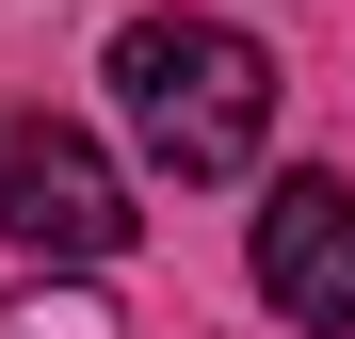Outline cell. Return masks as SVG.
I'll return each instance as SVG.
<instances>
[{"instance_id":"obj_1","label":"cell","mask_w":355,"mask_h":339,"mask_svg":"<svg viewBox=\"0 0 355 339\" xmlns=\"http://www.w3.org/2000/svg\"><path fill=\"white\" fill-rule=\"evenodd\" d=\"M113 113L162 178H243L275 130V49L243 17H130L113 33Z\"/></svg>"},{"instance_id":"obj_2","label":"cell","mask_w":355,"mask_h":339,"mask_svg":"<svg viewBox=\"0 0 355 339\" xmlns=\"http://www.w3.org/2000/svg\"><path fill=\"white\" fill-rule=\"evenodd\" d=\"M0 226H17L49 275H97L113 243H130V178H113V146L65 130V113H33V130L0 146Z\"/></svg>"},{"instance_id":"obj_3","label":"cell","mask_w":355,"mask_h":339,"mask_svg":"<svg viewBox=\"0 0 355 339\" xmlns=\"http://www.w3.org/2000/svg\"><path fill=\"white\" fill-rule=\"evenodd\" d=\"M243 259H259V307H275V323H307V339L355 323V194H339V178H275Z\"/></svg>"},{"instance_id":"obj_4","label":"cell","mask_w":355,"mask_h":339,"mask_svg":"<svg viewBox=\"0 0 355 339\" xmlns=\"http://www.w3.org/2000/svg\"><path fill=\"white\" fill-rule=\"evenodd\" d=\"M0 339H130V323L97 275H33V291H0Z\"/></svg>"},{"instance_id":"obj_5","label":"cell","mask_w":355,"mask_h":339,"mask_svg":"<svg viewBox=\"0 0 355 339\" xmlns=\"http://www.w3.org/2000/svg\"><path fill=\"white\" fill-rule=\"evenodd\" d=\"M0 146H17V130H0Z\"/></svg>"}]
</instances>
